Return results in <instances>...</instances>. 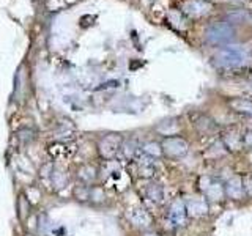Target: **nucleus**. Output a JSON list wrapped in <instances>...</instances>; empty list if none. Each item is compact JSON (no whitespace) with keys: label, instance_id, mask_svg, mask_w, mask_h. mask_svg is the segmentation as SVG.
Here are the masks:
<instances>
[{"label":"nucleus","instance_id":"obj_1","mask_svg":"<svg viewBox=\"0 0 252 236\" xmlns=\"http://www.w3.org/2000/svg\"><path fill=\"white\" fill-rule=\"evenodd\" d=\"M246 59H248L246 52L240 49V47H222V49L218 51L215 61L216 65L222 68H238L244 65Z\"/></svg>","mask_w":252,"mask_h":236},{"label":"nucleus","instance_id":"obj_2","mask_svg":"<svg viewBox=\"0 0 252 236\" xmlns=\"http://www.w3.org/2000/svg\"><path fill=\"white\" fill-rule=\"evenodd\" d=\"M123 145V137L120 134H104L98 140V153L104 161H110L118 154Z\"/></svg>","mask_w":252,"mask_h":236},{"label":"nucleus","instance_id":"obj_3","mask_svg":"<svg viewBox=\"0 0 252 236\" xmlns=\"http://www.w3.org/2000/svg\"><path fill=\"white\" fill-rule=\"evenodd\" d=\"M233 38H235V30L227 22L213 24L207 30V39L215 46H224L227 43H230Z\"/></svg>","mask_w":252,"mask_h":236},{"label":"nucleus","instance_id":"obj_4","mask_svg":"<svg viewBox=\"0 0 252 236\" xmlns=\"http://www.w3.org/2000/svg\"><path fill=\"white\" fill-rule=\"evenodd\" d=\"M159 145H161V149H162V154L167 156V157H172V159L183 157L189 151V144L183 137H178V136L164 137Z\"/></svg>","mask_w":252,"mask_h":236},{"label":"nucleus","instance_id":"obj_5","mask_svg":"<svg viewBox=\"0 0 252 236\" xmlns=\"http://www.w3.org/2000/svg\"><path fill=\"white\" fill-rule=\"evenodd\" d=\"M185 206L189 216L200 217L208 214V202L203 195H191L185 200Z\"/></svg>","mask_w":252,"mask_h":236},{"label":"nucleus","instance_id":"obj_6","mask_svg":"<svg viewBox=\"0 0 252 236\" xmlns=\"http://www.w3.org/2000/svg\"><path fill=\"white\" fill-rule=\"evenodd\" d=\"M188 219V211L185 206V200L177 199L175 202H172L169 208V220L172 222L173 227H183L186 224Z\"/></svg>","mask_w":252,"mask_h":236},{"label":"nucleus","instance_id":"obj_7","mask_svg":"<svg viewBox=\"0 0 252 236\" xmlns=\"http://www.w3.org/2000/svg\"><path fill=\"white\" fill-rule=\"evenodd\" d=\"M224 194L232 200H240L244 195V186H243L241 178L235 177L232 179H228L224 186Z\"/></svg>","mask_w":252,"mask_h":236},{"label":"nucleus","instance_id":"obj_8","mask_svg":"<svg viewBox=\"0 0 252 236\" xmlns=\"http://www.w3.org/2000/svg\"><path fill=\"white\" fill-rule=\"evenodd\" d=\"M96 177H98V170L92 164H84L82 167L77 170V178L81 181V184L89 186L90 183H93V181L96 179Z\"/></svg>","mask_w":252,"mask_h":236},{"label":"nucleus","instance_id":"obj_9","mask_svg":"<svg viewBox=\"0 0 252 236\" xmlns=\"http://www.w3.org/2000/svg\"><path fill=\"white\" fill-rule=\"evenodd\" d=\"M210 184L208 186H203V192L205 195H208L210 199L213 200H222L224 194V186H220V183L215 178H208Z\"/></svg>","mask_w":252,"mask_h":236},{"label":"nucleus","instance_id":"obj_10","mask_svg":"<svg viewBox=\"0 0 252 236\" xmlns=\"http://www.w3.org/2000/svg\"><path fill=\"white\" fill-rule=\"evenodd\" d=\"M228 106L232 107L235 112H240L244 115H251L252 117V101L251 99H240V98H233Z\"/></svg>","mask_w":252,"mask_h":236},{"label":"nucleus","instance_id":"obj_11","mask_svg":"<svg viewBox=\"0 0 252 236\" xmlns=\"http://www.w3.org/2000/svg\"><path fill=\"white\" fill-rule=\"evenodd\" d=\"M129 217H131V220L136 225H139V227H147L148 225V222H150V216H148V212L147 211H144V209H140V208H136V209H132L131 212H129Z\"/></svg>","mask_w":252,"mask_h":236},{"label":"nucleus","instance_id":"obj_12","mask_svg":"<svg viewBox=\"0 0 252 236\" xmlns=\"http://www.w3.org/2000/svg\"><path fill=\"white\" fill-rule=\"evenodd\" d=\"M147 197L155 203H161L164 199V191L159 184H150L147 187Z\"/></svg>","mask_w":252,"mask_h":236},{"label":"nucleus","instance_id":"obj_13","mask_svg":"<svg viewBox=\"0 0 252 236\" xmlns=\"http://www.w3.org/2000/svg\"><path fill=\"white\" fill-rule=\"evenodd\" d=\"M144 153L148 156V157H159L162 156V149H161V145L156 144V142H150V144H145L144 145Z\"/></svg>","mask_w":252,"mask_h":236},{"label":"nucleus","instance_id":"obj_14","mask_svg":"<svg viewBox=\"0 0 252 236\" xmlns=\"http://www.w3.org/2000/svg\"><path fill=\"white\" fill-rule=\"evenodd\" d=\"M19 140L22 142V144H27V142H30V140H33V131L32 129H27V128H24V129H21L19 131Z\"/></svg>","mask_w":252,"mask_h":236},{"label":"nucleus","instance_id":"obj_15","mask_svg":"<svg viewBox=\"0 0 252 236\" xmlns=\"http://www.w3.org/2000/svg\"><path fill=\"white\" fill-rule=\"evenodd\" d=\"M244 144L248 147H252V132H248L246 136H244Z\"/></svg>","mask_w":252,"mask_h":236},{"label":"nucleus","instance_id":"obj_16","mask_svg":"<svg viewBox=\"0 0 252 236\" xmlns=\"http://www.w3.org/2000/svg\"><path fill=\"white\" fill-rule=\"evenodd\" d=\"M246 191H248V194L252 197V177L249 178V181H248V184H246Z\"/></svg>","mask_w":252,"mask_h":236},{"label":"nucleus","instance_id":"obj_17","mask_svg":"<svg viewBox=\"0 0 252 236\" xmlns=\"http://www.w3.org/2000/svg\"><path fill=\"white\" fill-rule=\"evenodd\" d=\"M24 236H35V235H33V233H26Z\"/></svg>","mask_w":252,"mask_h":236}]
</instances>
